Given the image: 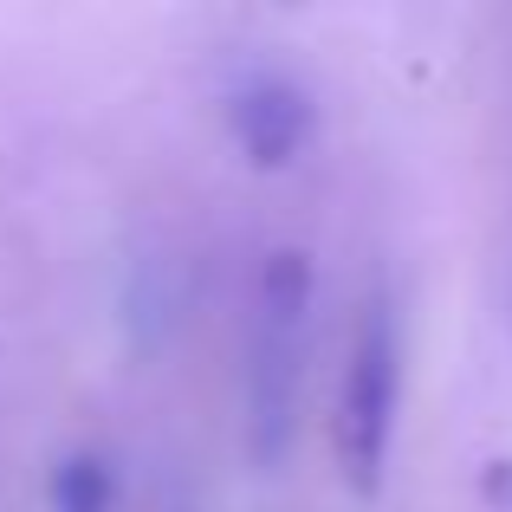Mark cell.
Returning a JSON list of instances; mask_svg holds the SVG:
<instances>
[{
    "mask_svg": "<svg viewBox=\"0 0 512 512\" xmlns=\"http://www.w3.org/2000/svg\"><path fill=\"white\" fill-rule=\"evenodd\" d=\"M305 325H312V260L279 247L260 266V299H253L247 331V448L260 461H279L299 422Z\"/></svg>",
    "mask_w": 512,
    "mask_h": 512,
    "instance_id": "cell-1",
    "label": "cell"
},
{
    "mask_svg": "<svg viewBox=\"0 0 512 512\" xmlns=\"http://www.w3.org/2000/svg\"><path fill=\"white\" fill-rule=\"evenodd\" d=\"M396 402H402V331L389 299L376 292L350 331L338 383V467L357 493L383 487L389 441H396Z\"/></svg>",
    "mask_w": 512,
    "mask_h": 512,
    "instance_id": "cell-2",
    "label": "cell"
},
{
    "mask_svg": "<svg viewBox=\"0 0 512 512\" xmlns=\"http://www.w3.org/2000/svg\"><path fill=\"white\" fill-rule=\"evenodd\" d=\"M221 111H227L234 143L247 150V163H260V169H286L292 156L312 143V98H305V85L292 72H279V65H247V72H234Z\"/></svg>",
    "mask_w": 512,
    "mask_h": 512,
    "instance_id": "cell-3",
    "label": "cell"
},
{
    "mask_svg": "<svg viewBox=\"0 0 512 512\" xmlns=\"http://www.w3.org/2000/svg\"><path fill=\"white\" fill-rule=\"evenodd\" d=\"M117 506V474L104 454H65L52 467V512H111Z\"/></svg>",
    "mask_w": 512,
    "mask_h": 512,
    "instance_id": "cell-4",
    "label": "cell"
},
{
    "mask_svg": "<svg viewBox=\"0 0 512 512\" xmlns=\"http://www.w3.org/2000/svg\"><path fill=\"white\" fill-rule=\"evenodd\" d=\"M150 512H188V506L182 500H163V506H150Z\"/></svg>",
    "mask_w": 512,
    "mask_h": 512,
    "instance_id": "cell-5",
    "label": "cell"
}]
</instances>
